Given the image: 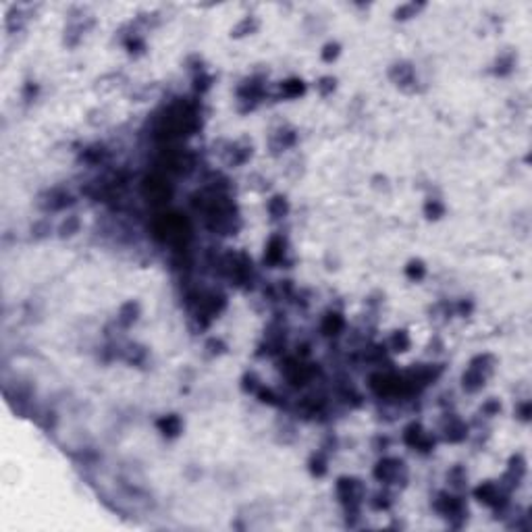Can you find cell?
I'll use <instances>...</instances> for the list:
<instances>
[{
    "label": "cell",
    "mask_w": 532,
    "mask_h": 532,
    "mask_svg": "<svg viewBox=\"0 0 532 532\" xmlns=\"http://www.w3.org/2000/svg\"><path fill=\"white\" fill-rule=\"evenodd\" d=\"M402 468H404L402 462H397V460H384V462H381L379 466H376L374 476L379 478V480L391 482V480L397 478V474H399V470H402Z\"/></svg>",
    "instance_id": "6da1fadb"
},
{
    "label": "cell",
    "mask_w": 532,
    "mask_h": 532,
    "mask_svg": "<svg viewBox=\"0 0 532 532\" xmlns=\"http://www.w3.org/2000/svg\"><path fill=\"white\" fill-rule=\"evenodd\" d=\"M324 50H326V52L322 54L324 61H331V59H335V56L339 54V46H337V44H329V46L324 48Z\"/></svg>",
    "instance_id": "8fae6325"
},
{
    "label": "cell",
    "mask_w": 532,
    "mask_h": 532,
    "mask_svg": "<svg viewBox=\"0 0 532 532\" xmlns=\"http://www.w3.org/2000/svg\"><path fill=\"white\" fill-rule=\"evenodd\" d=\"M283 92H285V96L296 98V96H299L301 92H304V84H301L299 79H291V81H287V84H283Z\"/></svg>",
    "instance_id": "52a82bcc"
},
{
    "label": "cell",
    "mask_w": 532,
    "mask_h": 532,
    "mask_svg": "<svg viewBox=\"0 0 532 532\" xmlns=\"http://www.w3.org/2000/svg\"><path fill=\"white\" fill-rule=\"evenodd\" d=\"M268 210L275 218H281L287 212V202H285V198H273V202L268 204Z\"/></svg>",
    "instance_id": "8992f818"
},
{
    "label": "cell",
    "mask_w": 532,
    "mask_h": 532,
    "mask_svg": "<svg viewBox=\"0 0 532 532\" xmlns=\"http://www.w3.org/2000/svg\"><path fill=\"white\" fill-rule=\"evenodd\" d=\"M341 329H343V318L339 314H329L326 316V320L322 324L324 335H337Z\"/></svg>",
    "instance_id": "3957f363"
},
{
    "label": "cell",
    "mask_w": 532,
    "mask_h": 532,
    "mask_svg": "<svg viewBox=\"0 0 532 532\" xmlns=\"http://www.w3.org/2000/svg\"><path fill=\"white\" fill-rule=\"evenodd\" d=\"M283 239H279V237H275V239L271 241V245H268V252H266V258L271 260V262H277V260H281L283 256Z\"/></svg>",
    "instance_id": "277c9868"
},
{
    "label": "cell",
    "mask_w": 532,
    "mask_h": 532,
    "mask_svg": "<svg viewBox=\"0 0 532 532\" xmlns=\"http://www.w3.org/2000/svg\"><path fill=\"white\" fill-rule=\"evenodd\" d=\"M426 214H428V218H439L441 214H443V206H441L437 200H432L426 206Z\"/></svg>",
    "instance_id": "ba28073f"
},
{
    "label": "cell",
    "mask_w": 532,
    "mask_h": 532,
    "mask_svg": "<svg viewBox=\"0 0 532 532\" xmlns=\"http://www.w3.org/2000/svg\"><path fill=\"white\" fill-rule=\"evenodd\" d=\"M137 314V304H133V301H129V304H125L123 306V310H121V316H119V320L123 322V324H129V322H133L135 320V316Z\"/></svg>",
    "instance_id": "5b68a950"
},
{
    "label": "cell",
    "mask_w": 532,
    "mask_h": 532,
    "mask_svg": "<svg viewBox=\"0 0 532 532\" xmlns=\"http://www.w3.org/2000/svg\"><path fill=\"white\" fill-rule=\"evenodd\" d=\"M393 343H395V347L399 349V351H404L407 345H410V341H407V335L402 331V333H397L395 337H393Z\"/></svg>",
    "instance_id": "30bf717a"
},
{
    "label": "cell",
    "mask_w": 532,
    "mask_h": 532,
    "mask_svg": "<svg viewBox=\"0 0 532 532\" xmlns=\"http://www.w3.org/2000/svg\"><path fill=\"white\" fill-rule=\"evenodd\" d=\"M77 227H79V220H77V218H71L69 223H64V225H63V235H69L67 231H75Z\"/></svg>",
    "instance_id": "7c38bea8"
},
{
    "label": "cell",
    "mask_w": 532,
    "mask_h": 532,
    "mask_svg": "<svg viewBox=\"0 0 532 532\" xmlns=\"http://www.w3.org/2000/svg\"><path fill=\"white\" fill-rule=\"evenodd\" d=\"M158 426L162 428V432L169 437H175L179 435V430H181V422H179L177 416H167V418H162L158 422Z\"/></svg>",
    "instance_id": "7a4b0ae2"
},
{
    "label": "cell",
    "mask_w": 532,
    "mask_h": 532,
    "mask_svg": "<svg viewBox=\"0 0 532 532\" xmlns=\"http://www.w3.org/2000/svg\"><path fill=\"white\" fill-rule=\"evenodd\" d=\"M407 275H410L412 279H420V277L424 275V266H422V262H412V264L407 266Z\"/></svg>",
    "instance_id": "9c48e42d"
}]
</instances>
